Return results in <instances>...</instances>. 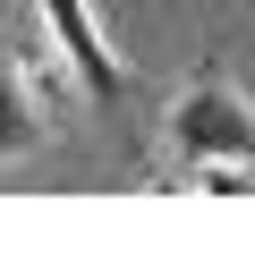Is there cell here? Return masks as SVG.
Masks as SVG:
<instances>
[{"label": "cell", "mask_w": 255, "mask_h": 255, "mask_svg": "<svg viewBox=\"0 0 255 255\" xmlns=\"http://www.w3.org/2000/svg\"><path fill=\"white\" fill-rule=\"evenodd\" d=\"M162 145L204 170V162H255V94L230 77V68H196L170 111H162Z\"/></svg>", "instance_id": "obj_1"}, {"label": "cell", "mask_w": 255, "mask_h": 255, "mask_svg": "<svg viewBox=\"0 0 255 255\" xmlns=\"http://www.w3.org/2000/svg\"><path fill=\"white\" fill-rule=\"evenodd\" d=\"M34 17H43V43H51V60L77 77V94H85V102H119L128 68H119L111 34H102V17H94V0H34Z\"/></svg>", "instance_id": "obj_2"}, {"label": "cell", "mask_w": 255, "mask_h": 255, "mask_svg": "<svg viewBox=\"0 0 255 255\" xmlns=\"http://www.w3.org/2000/svg\"><path fill=\"white\" fill-rule=\"evenodd\" d=\"M43 136H51V119H43V102H34L26 68H17V60H0V162L43 153Z\"/></svg>", "instance_id": "obj_3"}]
</instances>
